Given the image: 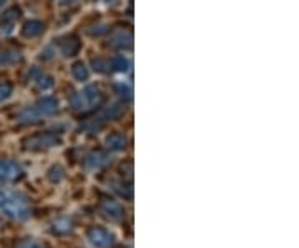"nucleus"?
Listing matches in <instances>:
<instances>
[{
  "label": "nucleus",
  "instance_id": "9",
  "mask_svg": "<svg viewBox=\"0 0 299 248\" xmlns=\"http://www.w3.org/2000/svg\"><path fill=\"white\" fill-rule=\"evenodd\" d=\"M10 93V87L9 85H0V100L7 98Z\"/></svg>",
  "mask_w": 299,
  "mask_h": 248
},
{
  "label": "nucleus",
  "instance_id": "8",
  "mask_svg": "<svg viewBox=\"0 0 299 248\" xmlns=\"http://www.w3.org/2000/svg\"><path fill=\"white\" fill-rule=\"evenodd\" d=\"M123 145H125V138L120 137V135H116V137H111L108 140V147H110V149H113V150L121 149Z\"/></svg>",
  "mask_w": 299,
  "mask_h": 248
},
{
  "label": "nucleus",
  "instance_id": "7",
  "mask_svg": "<svg viewBox=\"0 0 299 248\" xmlns=\"http://www.w3.org/2000/svg\"><path fill=\"white\" fill-rule=\"evenodd\" d=\"M15 248H47V246L42 243V241H38L35 238H23L15 245Z\"/></svg>",
  "mask_w": 299,
  "mask_h": 248
},
{
  "label": "nucleus",
  "instance_id": "2",
  "mask_svg": "<svg viewBox=\"0 0 299 248\" xmlns=\"http://www.w3.org/2000/svg\"><path fill=\"white\" fill-rule=\"evenodd\" d=\"M89 241L97 248H113L115 246V235L108 232L107 228L102 227H93L87 233Z\"/></svg>",
  "mask_w": 299,
  "mask_h": 248
},
{
  "label": "nucleus",
  "instance_id": "5",
  "mask_svg": "<svg viewBox=\"0 0 299 248\" xmlns=\"http://www.w3.org/2000/svg\"><path fill=\"white\" fill-rule=\"evenodd\" d=\"M52 230H54V233H58V235L70 233L73 230V223L70 218H60V220H57L54 225H52Z\"/></svg>",
  "mask_w": 299,
  "mask_h": 248
},
{
  "label": "nucleus",
  "instance_id": "6",
  "mask_svg": "<svg viewBox=\"0 0 299 248\" xmlns=\"http://www.w3.org/2000/svg\"><path fill=\"white\" fill-rule=\"evenodd\" d=\"M54 138H44V137H38V138H32L28 141V147L27 149H42V147H50L54 144Z\"/></svg>",
  "mask_w": 299,
  "mask_h": 248
},
{
  "label": "nucleus",
  "instance_id": "4",
  "mask_svg": "<svg viewBox=\"0 0 299 248\" xmlns=\"http://www.w3.org/2000/svg\"><path fill=\"white\" fill-rule=\"evenodd\" d=\"M23 170L19 163L15 162H9V160H2L0 162V180L4 182H14L22 179Z\"/></svg>",
  "mask_w": 299,
  "mask_h": 248
},
{
  "label": "nucleus",
  "instance_id": "3",
  "mask_svg": "<svg viewBox=\"0 0 299 248\" xmlns=\"http://www.w3.org/2000/svg\"><path fill=\"white\" fill-rule=\"evenodd\" d=\"M100 211H102V215L107 218L110 222H121L123 217H125V211H123V206L115 202V200H110V198H103L102 202H100Z\"/></svg>",
  "mask_w": 299,
  "mask_h": 248
},
{
  "label": "nucleus",
  "instance_id": "1",
  "mask_svg": "<svg viewBox=\"0 0 299 248\" xmlns=\"http://www.w3.org/2000/svg\"><path fill=\"white\" fill-rule=\"evenodd\" d=\"M0 211L14 220H27L32 215L27 198L5 185H0Z\"/></svg>",
  "mask_w": 299,
  "mask_h": 248
}]
</instances>
